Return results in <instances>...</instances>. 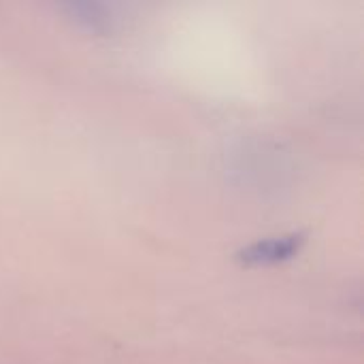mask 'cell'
I'll list each match as a JSON object with an SVG mask.
<instances>
[{"label":"cell","instance_id":"1","mask_svg":"<svg viewBox=\"0 0 364 364\" xmlns=\"http://www.w3.org/2000/svg\"><path fill=\"white\" fill-rule=\"evenodd\" d=\"M305 245V235H286V237H275V239H267V241H258L250 247H245L243 252H239V260L247 267L254 264H275V262H284L294 258L301 247Z\"/></svg>","mask_w":364,"mask_h":364}]
</instances>
